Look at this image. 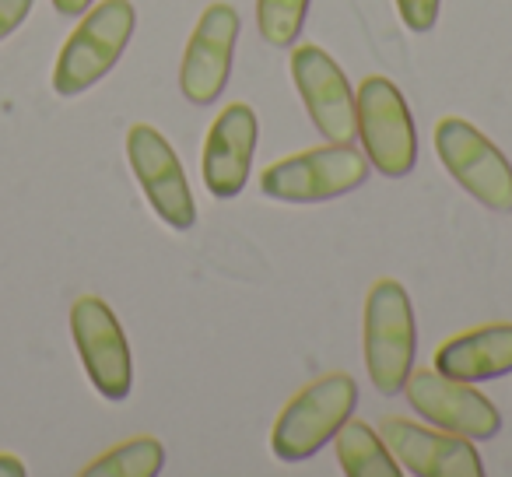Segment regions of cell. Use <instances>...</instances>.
<instances>
[{
	"mask_svg": "<svg viewBox=\"0 0 512 477\" xmlns=\"http://www.w3.org/2000/svg\"><path fill=\"white\" fill-rule=\"evenodd\" d=\"M397 4L400 22L411 32H432L439 22V4L442 0H393Z\"/></svg>",
	"mask_w": 512,
	"mask_h": 477,
	"instance_id": "ac0fdd59",
	"label": "cell"
},
{
	"mask_svg": "<svg viewBox=\"0 0 512 477\" xmlns=\"http://www.w3.org/2000/svg\"><path fill=\"white\" fill-rule=\"evenodd\" d=\"M32 4L36 0H0V43L18 32L25 25V18L32 15Z\"/></svg>",
	"mask_w": 512,
	"mask_h": 477,
	"instance_id": "d6986e66",
	"label": "cell"
},
{
	"mask_svg": "<svg viewBox=\"0 0 512 477\" xmlns=\"http://www.w3.org/2000/svg\"><path fill=\"white\" fill-rule=\"evenodd\" d=\"M71 337L78 358L85 365V376L106 400L120 404L130 397L134 386V362L130 344L123 334V323L99 295H81L71 306Z\"/></svg>",
	"mask_w": 512,
	"mask_h": 477,
	"instance_id": "52a82bcc",
	"label": "cell"
},
{
	"mask_svg": "<svg viewBox=\"0 0 512 477\" xmlns=\"http://www.w3.org/2000/svg\"><path fill=\"white\" fill-rule=\"evenodd\" d=\"M29 470H25V463L18 460V456L11 453H0V477H25Z\"/></svg>",
	"mask_w": 512,
	"mask_h": 477,
	"instance_id": "44dd1931",
	"label": "cell"
},
{
	"mask_svg": "<svg viewBox=\"0 0 512 477\" xmlns=\"http://www.w3.org/2000/svg\"><path fill=\"white\" fill-rule=\"evenodd\" d=\"M292 81L302 95L313 127L330 144H351L358 137V116H355V88L348 74L337 67V60L327 50L306 43L295 46L292 53Z\"/></svg>",
	"mask_w": 512,
	"mask_h": 477,
	"instance_id": "8fae6325",
	"label": "cell"
},
{
	"mask_svg": "<svg viewBox=\"0 0 512 477\" xmlns=\"http://www.w3.org/2000/svg\"><path fill=\"white\" fill-rule=\"evenodd\" d=\"M355 116L369 165H376V172L386 179H404L418 162V127L400 88L379 74L365 78L355 92Z\"/></svg>",
	"mask_w": 512,
	"mask_h": 477,
	"instance_id": "5b68a950",
	"label": "cell"
},
{
	"mask_svg": "<svg viewBox=\"0 0 512 477\" xmlns=\"http://www.w3.org/2000/svg\"><path fill=\"white\" fill-rule=\"evenodd\" d=\"M365 369L383 397L404 393V383L418 355L411 295L400 281L379 278L365 295Z\"/></svg>",
	"mask_w": 512,
	"mask_h": 477,
	"instance_id": "7a4b0ae2",
	"label": "cell"
},
{
	"mask_svg": "<svg viewBox=\"0 0 512 477\" xmlns=\"http://www.w3.org/2000/svg\"><path fill=\"white\" fill-rule=\"evenodd\" d=\"M92 4L95 0H53V8H57L64 18H81Z\"/></svg>",
	"mask_w": 512,
	"mask_h": 477,
	"instance_id": "ffe728a7",
	"label": "cell"
},
{
	"mask_svg": "<svg viewBox=\"0 0 512 477\" xmlns=\"http://www.w3.org/2000/svg\"><path fill=\"white\" fill-rule=\"evenodd\" d=\"M137 11L130 0H99L81 15L78 29L67 36L64 50L53 67V88L64 99L85 95L95 88L116 64L134 39Z\"/></svg>",
	"mask_w": 512,
	"mask_h": 477,
	"instance_id": "6da1fadb",
	"label": "cell"
},
{
	"mask_svg": "<svg viewBox=\"0 0 512 477\" xmlns=\"http://www.w3.org/2000/svg\"><path fill=\"white\" fill-rule=\"evenodd\" d=\"M358 407V383L348 372H327L302 386L285 411L278 414L271 432V449L281 463H302L316 456L337 428L355 414Z\"/></svg>",
	"mask_w": 512,
	"mask_h": 477,
	"instance_id": "3957f363",
	"label": "cell"
},
{
	"mask_svg": "<svg viewBox=\"0 0 512 477\" xmlns=\"http://www.w3.org/2000/svg\"><path fill=\"white\" fill-rule=\"evenodd\" d=\"M404 393L407 404L442 432L463 439H495L502 432V414L481 390H474V383H460L435 369H411Z\"/></svg>",
	"mask_w": 512,
	"mask_h": 477,
	"instance_id": "9c48e42d",
	"label": "cell"
},
{
	"mask_svg": "<svg viewBox=\"0 0 512 477\" xmlns=\"http://www.w3.org/2000/svg\"><path fill=\"white\" fill-rule=\"evenodd\" d=\"M256 141H260V123H256L253 106L246 102H228L211 123L204 137V186L218 200H232L246 190L249 172H253Z\"/></svg>",
	"mask_w": 512,
	"mask_h": 477,
	"instance_id": "4fadbf2b",
	"label": "cell"
},
{
	"mask_svg": "<svg viewBox=\"0 0 512 477\" xmlns=\"http://www.w3.org/2000/svg\"><path fill=\"white\" fill-rule=\"evenodd\" d=\"M127 162L151 211L176 232H190L197 225V200H193L190 179L176 148L151 123H134L127 130Z\"/></svg>",
	"mask_w": 512,
	"mask_h": 477,
	"instance_id": "ba28073f",
	"label": "cell"
},
{
	"mask_svg": "<svg viewBox=\"0 0 512 477\" xmlns=\"http://www.w3.org/2000/svg\"><path fill=\"white\" fill-rule=\"evenodd\" d=\"M235 43H239V11L232 4H207L186 39L183 64H179V92L193 106H211L221 99L232 78Z\"/></svg>",
	"mask_w": 512,
	"mask_h": 477,
	"instance_id": "30bf717a",
	"label": "cell"
},
{
	"mask_svg": "<svg viewBox=\"0 0 512 477\" xmlns=\"http://www.w3.org/2000/svg\"><path fill=\"white\" fill-rule=\"evenodd\" d=\"M383 442L390 446L393 460L418 477H484L481 453L474 439H463L456 432H432L425 425H414L407 418L383 421Z\"/></svg>",
	"mask_w": 512,
	"mask_h": 477,
	"instance_id": "7c38bea8",
	"label": "cell"
},
{
	"mask_svg": "<svg viewBox=\"0 0 512 477\" xmlns=\"http://www.w3.org/2000/svg\"><path fill=\"white\" fill-rule=\"evenodd\" d=\"M337 460L348 477H400L404 467L393 460L390 446L383 442V435L372 432L365 421L348 418L334 435Z\"/></svg>",
	"mask_w": 512,
	"mask_h": 477,
	"instance_id": "9a60e30c",
	"label": "cell"
},
{
	"mask_svg": "<svg viewBox=\"0 0 512 477\" xmlns=\"http://www.w3.org/2000/svg\"><path fill=\"white\" fill-rule=\"evenodd\" d=\"M165 467V446L155 435H137L109 453L95 456L88 467H81L85 477H155Z\"/></svg>",
	"mask_w": 512,
	"mask_h": 477,
	"instance_id": "2e32d148",
	"label": "cell"
},
{
	"mask_svg": "<svg viewBox=\"0 0 512 477\" xmlns=\"http://www.w3.org/2000/svg\"><path fill=\"white\" fill-rule=\"evenodd\" d=\"M369 179V158L355 144H323L267 165L260 190L285 204H323L358 190Z\"/></svg>",
	"mask_w": 512,
	"mask_h": 477,
	"instance_id": "277c9868",
	"label": "cell"
},
{
	"mask_svg": "<svg viewBox=\"0 0 512 477\" xmlns=\"http://www.w3.org/2000/svg\"><path fill=\"white\" fill-rule=\"evenodd\" d=\"M435 151L446 172L488 211H512V162L463 116L435 123Z\"/></svg>",
	"mask_w": 512,
	"mask_h": 477,
	"instance_id": "8992f818",
	"label": "cell"
},
{
	"mask_svg": "<svg viewBox=\"0 0 512 477\" xmlns=\"http://www.w3.org/2000/svg\"><path fill=\"white\" fill-rule=\"evenodd\" d=\"M435 372L460 383H488L512 372V323L463 330L435 351Z\"/></svg>",
	"mask_w": 512,
	"mask_h": 477,
	"instance_id": "5bb4252c",
	"label": "cell"
},
{
	"mask_svg": "<svg viewBox=\"0 0 512 477\" xmlns=\"http://www.w3.org/2000/svg\"><path fill=\"white\" fill-rule=\"evenodd\" d=\"M309 0H256V29L271 46H292L302 36Z\"/></svg>",
	"mask_w": 512,
	"mask_h": 477,
	"instance_id": "e0dca14e",
	"label": "cell"
}]
</instances>
